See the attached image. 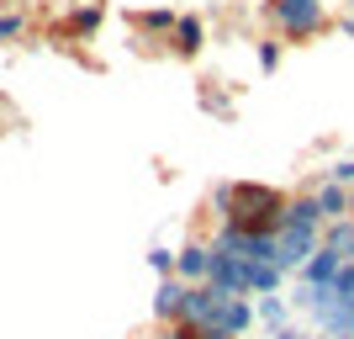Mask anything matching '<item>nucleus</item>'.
Returning <instances> with one entry per match:
<instances>
[{
	"label": "nucleus",
	"mask_w": 354,
	"mask_h": 339,
	"mask_svg": "<svg viewBox=\"0 0 354 339\" xmlns=\"http://www.w3.org/2000/svg\"><path fill=\"white\" fill-rule=\"evenodd\" d=\"M339 266H344V254H339V250H328V244H317V250L307 254V266L296 270V281H301V286H333Z\"/></svg>",
	"instance_id": "9b49d317"
},
{
	"label": "nucleus",
	"mask_w": 354,
	"mask_h": 339,
	"mask_svg": "<svg viewBox=\"0 0 354 339\" xmlns=\"http://www.w3.org/2000/svg\"><path fill=\"white\" fill-rule=\"evenodd\" d=\"M101 21H106V6H101V0H85V6H74L59 27H53V37H59L64 48H69V43H90V37L101 32Z\"/></svg>",
	"instance_id": "0eeeda50"
},
{
	"label": "nucleus",
	"mask_w": 354,
	"mask_h": 339,
	"mask_svg": "<svg viewBox=\"0 0 354 339\" xmlns=\"http://www.w3.org/2000/svg\"><path fill=\"white\" fill-rule=\"evenodd\" d=\"M323 244H328V250H339L344 260H354V218H333V223H323Z\"/></svg>",
	"instance_id": "f3484780"
},
{
	"label": "nucleus",
	"mask_w": 354,
	"mask_h": 339,
	"mask_svg": "<svg viewBox=\"0 0 354 339\" xmlns=\"http://www.w3.org/2000/svg\"><path fill=\"white\" fill-rule=\"evenodd\" d=\"M148 266L159 270V276H175V250H153V254H148Z\"/></svg>",
	"instance_id": "5701e85b"
},
{
	"label": "nucleus",
	"mask_w": 354,
	"mask_h": 339,
	"mask_svg": "<svg viewBox=\"0 0 354 339\" xmlns=\"http://www.w3.org/2000/svg\"><path fill=\"white\" fill-rule=\"evenodd\" d=\"M175 276L191 281V286L212 276V244H207V238H191L185 250H175Z\"/></svg>",
	"instance_id": "f8f14e48"
},
{
	"label": "nucleus",
	"mask_w": 354,
	"mask_h": 339,
	"mask_svg": "<svg viewBox=\"0 0 354 339\" xmlns=\"http://www.w3.org/2000/svg\"><path fill=\"white\" fill-rule=\"evenodd\" d=\"M222 223H238L243 234H281L286 223V191L265 186V180H233V212Z\"/></svg>",
	"instance_id": "f257e3e1"
},
{
	"label": "nucleus",
	"mask_w": 354,
	"mask_h": 339,
	"mask_svg": "<svg viewBox=\"0 0 354 339\" xmlns=\"http://www.w3.org/2000/svg\"><path fill=\"white\" fill-rule=\"evenodd\" d=\"M21 37H27V11L0 6V43H21Z\"/></svg>",
	"instance_id": "6ab92c4d"
},
{
	"label": "nucleus",
	"mask_w": 354,
	"mask_h": 339,
	"mask_svg": "<svg viewBox=\"0 0 354 339\" xmlns=\"http://www.w3.org/2000/svg\"><path fill=\"white\" fill-rule=\"evenodd\" d=\"M227 212H233V180H217V186H212V218H227Z\"/></svg>",
	"instance_id": "412c9836"
},
{
	"label": "nucleus",
	"mask_w": 354,
	"mask_h": 339,
	"mask_svg": "<svg viewBox=\"0 0 354 339\" xmlns=\"http://www.w3.org/2000/svg\"><path fill=\"white\" fill-rule=\"evenodd\" d=\"M312 196H317V212H323V223H333V218H349V186H333V180H312L307 186Z\"/></svg>",
	"instance_id": "ddd939ff"
},
{
	"label": "nucleus",
	"mask_w": 354,
	"mask_h": 339,
	"mask_svg": "<svg viewBox=\"0 0 354 339\" xmlns=\"http://www.w3.org/2000/svg\"><path fill=\"white\" fill-rule=\"evenodd\" d=\"M127 21H133L138 43H153V48H164V37L175 32L180 11H169V6H153V11H133V16H127Z\"/></svg>",
	"instance_id": "1a4fd4ad"
},
{
	"label": "nucleus",
	"mask_w": 354,
	"mask_h": 339,
	"mask_svg": "<svg viewBox=\"0 0 354 339\" xmlns=\"http://www.w3.org/2000/svg\"><path fill=\"white\" fill-rule=\"evenodd\" d=\"M254 59H259L265 74H275V69H281V37H265V43L254 48Z\"/></svg>",
	"instance_id": "aec40b11"
},
{
	"label": "nucleus",
	"mask_w": 354,
	"mask_h": 339,
	"mask_svg": "<svg viewBox=\"0 0 354 339\" xmlns=\"http://www.w3.org/2000/svg\"><path fill=\"white\" fill-rule=\"evenodd\" d=\"M333 27H339L344 37H354V16H339V21H333Z\"/></svg>",
	"instance_id": "a878e982"
},
{
	"label": "nucleus",
	"mask_w": 354,
	"mask_h": 339,
	"mask_svg": "<svg viewBox=\"0 0 354 339\" xmlns=\"http://www.w3.org/2000/svg\"><path fill=\"white\" fill-rule=\"evenodd\" d=\"M265 21L281 32L286 43H312V37H323L333 27L323 0H265Z\"/></svg>",
	"instance_id": "f03ea898"
},
{
	"label": "nucleus",
	"mask_w": 354,
	"mask_h": 339,
	"mask_svg": "<svg viewBox=\"0 0 354 339\" xmlns=\"http://www.w3.org/2000/svg\"><path fill=\"white\" fill-rule=\"evenodd\" d=\"M212 286L227 297H249V260H233V254H212Z\"/></svg>",
	"instance_id": "9d476101"
},
{
	"label": "nucleus",
	"mask_w": 354,
	"mask_h": 339,
	"mask_svg": "<svg viewBox=\"0 0 354 339\" xmlns=\"http://www.w3.org/2000/svg\"><path fill=\"white\" fill-rule=\"evenodd\" d=\"M291 302L312 313L317 334H328V339H354V302H349V297H339L333 286H301Z\"/></svg>",
	"instance_id": "7ed1b4c3"
},
{
	"label": "nucleus",
	"mask_w": 354,
	"mask_h": 339,
	"mask_svg": "<svg viewBox=\"0 0 354 339\" xmlns=\"http://www.w3.org/2000/svg\"><path fill=\"white\" fill-rule=\"evenodd\" d=\"M333 292L354 302V260H344V266H339V276H333Z\"/></svg>",
	"instance_id": "4be33fe9"
},
{
	"label": "nucleus",
	"mask_w": 354,
	"mask_h": 339,
	"mask_svg": "<svg viewBox=\"0 0 354 339\" xmlns=\"http://www.w3.org/2000/svg\"><path fill=\"white\" fill-rule=\"evenodd\" d=\"M222 297H227V292H217L212 281H196V286L185 281V292H180V313H175V324H196V329H201V324H212V313H217V302H222Z\"/></svg>",
	"instance_id": "423d86ee"
},
{
	"label": "nucleus",
	"mask_w": 354,
	"mask_h": 339,
	"mask_svg": "<svg viewBox=\"0 0 354 339\" xmlns=\"http://www.w3.org/2000/svg\"><path fill=\"white\" fill-rule=\"evenodd\" d=\"M164 53H175V59H201V53H207V21H201V16H180L175 21V32H169V37H164Z\"/></svg>",
	"instance_id": "6e6552de"
},
{
	"label": "nucleus",
	"mask_w": 354,
	"mask_h": 339,
	"mask_svg": "<svg viewBox=\"0 0 354 339\" xmlns=\"http://www.w3.org/2000/svg\"><path fill=\"white\" fill-rule=\"evenodd\" d=\"M286 270L275 260H249V297H265V292H281Z\"/></svg>",
	"instance_id": "2eb2a0df"
},
{
	"label": "nucleus",
	"mask_w": 354,
	"mask_h": 339,
	"mask_svg": "<svg viewBox=\"0 0 354 339\" xmlns=\"http://www.w3.org/2000/svg\"><path fill=\"white\" fill-rule=\"evenodd\" d=\"M286 313H291V308H286V297H281V292H265V297H254V318H259V324H265L270 334H275V329L286 324Z\"/></svg>",
	"instance_id": "a211bd4d"
},
{
	"label": "nucleus",
	"mask_w": 354,
	"mask_h": 339,
	"mask_svg": "<svg viewBox=\"0 0 354 339\" xmlns=\"http://www.w3.org/2000/svg\"><path fill=\"white\" fill-rule=\"evenodd\" d=\"M323 244V228H307V223H281V234H275V266L286 270V276H296V270L307 266V254Z\"/></svg>",
	"instance_id": "20e7f679"
},
{
	"label": "nucleus",
	"mask_w": 354,
	"mask_h": 339,
	"mask_svg": "<svg viewBox=\"0 0 354 339\" xmlns=\"http://www.w3.org/2000/svg\"><path fill=\"white\" fill-rule=\"evenodd\" d=\"M180 292H185V281H180V276H164L159 281V292H153V318H159V324H175Z\"/></svg>",
	"instance_id": "4468645a"
},
{
	"label": "nucleus",
	"mask_w": 354,
	"mask_h": 339,
	"mask_svg": "<svg viewBox=\"0 0 354 339\" xmlns=\"http://www.w3.org/2000/svg\"><path fill=\"white\" fill-rule=\"evenodd\" d=\"M328 180H333V186H354V159H339L328 170Z\"/></svg>",
	"instance_id": "b1692460"
},
{
	"label": "nucleus",
	"mask_w": 354,
	"mask_h": 339,
	"mask_svg": "<svg viewBox=\"0 0 354 339\" xmlns=\"http://www.w3.org/2000/svg\"><path fill=\"white\" fill-rule=\"evenodd\" d=\"M275 339H312V334H301V329H291V324H281V329H275Z\"/></svg>",
	"instance_id": "393cba45"
},
{
	"label": "nucleus",
	"mask_w": 354,
	"mask_h": 339,
	"mask_svg": "<svg viewBox=\"0 0 354 339\" xmlns=\"http://www.w3.org/2000/svg\"><path fill=\"white\" fill-rule=\"evenodd\" d=\"M349 11H354V0H349Z\"/></svg>",
	"instance_id": "c756f323"
},
{
	"label": "nucleus",
	"mask_w": 354,
	"mask_h": 339,
	"mask_svg": "<svg viewBox=\"0 0 354 339\" xmlns=\"http://www.w3.org/2000/svg\"><path fill=\"white\" fill-rule=\"evenodd\" d=\"M312 339H328V334H312Z\"/></svg>",
	"instance_id": "cd10ccee"
},
{
	"label": "nucleus",
	"mask_w": 354,
	"mask_h": 339,
	"mask_svg": "<svg viewBox=\"0 0 354 339\" xmlns=\"http://www.w3.org/2000/svg\"><path fill=\"white\" fill-rule=\"evenodd\" d=\"M254 324H259V318H254V297H222L217 313H212V324H201V329H217L222 339H243Z\"/></svg>",
	"instance_id": "39448f33"
},
{
	"label": "nucleus",
	"mask_w": 354,
	"mask_h": 339,
	"mask_svg": "<svg viewBox=\"0 0 354 339\" xmlns=\"http://www.w3.org/2000/svg\"><path fill=\"white\" fill-rule=\"evenodd\" d=\"M196 101H201V112H212V117H233V96H227L222 80H201V85H196Z\"/></svg>",
	"instance_id": "dca6fc26"
},
{
	"label": "nucleus",
	"mask_w": 354,
	"mask_h": 339,
	"mask_svg": "<svg viewBox=\"0 0 354 339\" xmlns=\"http://www.w3.org/2000/svg\"><path fill=\"white\" fill-rule=\"evenodd\" d=\"M349 218H354V186H349Z\"/></svg>",
	"instance_id": "bb28decb"
},
{
	"label": "nucleus",
	"mask_w": 354,
	"mask_h": 339,
	"mask_svg": "<svg viewBox=\"0 0 354 339\" xmlns=\"http://www.w3.org/2000/svg\"><path fill=\"white\" fill-rule=\"evenodd\" d=\"M0 6H11V0H0Z\"/></svg>",
	"instance_id": "c85d7f7f"
}]
</instances>
